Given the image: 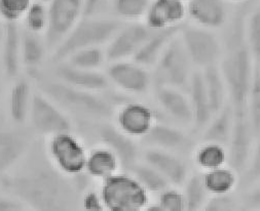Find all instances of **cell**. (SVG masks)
I'll return each mask as SVG.
<instances>
[{"label":"cell","mask_w":260,"mask_h":211,"mask_svg":"<svg viewBox=\"0 0 260 211\" xmlns=\"http://www.w3.org/2000/svg\"><path fill=\"white\" fill-rule=\"evenodd\" d=\"M4 192L35 210L59 211L77 206L79 190L74 177L61 173L47 152L31 149L25 157L0 178Z\"/></svg>","instance_id":"obj_1"},{"label":"cell","mask_w":260,"mask_h":211,"mask_svg":"<svg viewBox=\"0 0 260 211\" xmlns=\"http://www.w3.org/2000/svg\"><path fill=\"white\" fill-rule=\"evenodd\" d=\"M247 19L246 8H242L234 17L226 38V54L220 67L235 115L248 114L254 73V60L246 38Z\"/></svg>","instance_id":"obj_2"},{"label":"cell","mask_w":260,"mask_h":211,"mask_svg":"<svg viewBox=\"0 0 260 211\" xmlns=\"http://www.w3.org/2000/svg\"><path fill=\"white\" fill-rule=\"evenodd\" d=\"M30 74L35 79L40 92L66 113L94 121H105L114 115V105L107 97L99 93L73 88L55 77L42 75L38 70L31 71Z\"/></svg>","instance_id":"obj_3"},{"label":"cell","mask_w":260,"mask_h":211,"mask_svg":"<svg viewBox=\"0 0 260 211\" xmlns=\"http://www.w3.org/2000/svg\"><path fill=\"white\" fill-rule=\"evenodd\" d=\"M122 26L123 22L114 18L82 17L53 51V62H64L75 52L107 45Z\"/></svg>","instance_id":"obj_4"},{"label":"cell","mask_w":260,"mask_h":211,"mask_svg":"<svg viewBox=\"0 0 260 211\" xmlns=\"http://www.w3.org/2000/svg\"><path fill=\"white\" fill-rule=\"evenodd\" d=\"M100 196L110 211H140L149 205V193L129 173H117L102 181Z\"/></svg>","instance_id":"obj_5"},{"label":"cell","mask_w":260,"mask_h":211,"mask_svg":"<svg viewBox=\"0 0 260 211\" xmlns=\"http://www.w3.org/2000/svg\"><path fill=\"white\" fill-rule=\"evenodd\" d=\"M190 60L183 47L180 34L166 48L152 74L154 87H169L177 90H188L191 77Z\"/></svg>","instance_id":"obj_6"},{"label":"cell","mask_w":260,"mask_h":211,"mask_svg":"<svg viewBox=\"0 0 260 211\" xmlns=\"http://www.w3.org/2000/svg\"><path fill=\"white\" fill-rule=\"evenodd\" d=\"M88 153L72 132L50 137L47 145V155L51 162L71 178L84 173Z\"/></svg>","instance_id":"obj_7"},{"label":"cell","mask_w":260,"mask_h":211,"mask_svg":"<svg viewBox=\"0 0 260 211\" xmlns=\"http://www.w3.org/2000/svg\"><path fill=\"white\" fill-rule=\"evenodd\" d=\"M28 119L34 132L49 138L73 130L67 113L41 92L33 94Z\"/></svg>","instance_id":"obj_8"},{"label":"cell","mask_w":260,"mask_h":211,"mask_svg":"<svg viewBox=\"0 0 260 211\" xmlns=\"http://www.w3.org/2000/svg\"><path fill=\"white\" fill-rule=\"evenodd\" d=\"M84 0H51L49 24L45 40L49 51H54L83 16Z\"/></svg>","instance_id":"obj_9"},{"label":"cell","mask_w":260,"mask_h":211,"mask_svg":"<svg viewBox=\"0 0 260 211\" xmlns=\"http://www.w3.org/2000/svg\"><path fill=\"white\" fill-rule=\"evenodd\" d=\"M180 38L191 64L205 69L217 63L221 54L220 42L210 29L182 26Z\"/></svg>","instance_id":"obj_10"},{"label":"cell","mask_w":260,"mask_h":211,"mask_svg":"<svg viewBox=\"0 0 260 211\" xmlns=\"http://www.w3.org/2000/svg\"><path fill=\"white\" fill-rule=\"evenodd\" d=\"M154 31L145 23L134 22L122 26L107 44L105 51L107 61L111 63L133 59Z\"/></svg>","instance_id":"obj_11"},{"label":"cell","mask_w":260,"mask_h":211,"mask_svg":"<svg viewBox=\"0 0 260 211\" xmlns=\"http://www.w3.org/2000/svg\"><path fill=\"white\" fill-rule=\"evenodd\" d=\"M106 76L110 83L125 94L144 95L146 94L152 81V75L136 62L133 63L123 61L111 62L106 71Z\"/></svg>","instance_id":"obj_12"},{"label":"cell","mask_w":260,"mask_h":211,"mask_svg":"<svg viewBox=\"0 0 260 211\" xmlns=\"http://www.w3.org/2000/svg\"><path fill=\"white\" fill-rule=\"evenodd\" d=\"M96 135L101 145L110 149L117 157L121 171L129 173L139 163L140 150L134 138L118 130L115 125L101 123L96 129Z\"/></svg>","instance_id":"obj_13"},{"label":"cell","mask_w":260,"mask_h":211,"mask_svg":"<svg viewBox=\"0 0 260 211\" xmlns=\"http://www.w3.org/2000/svg\"><path fill=\"white\" fill-rule=\"evenodd\" d=\"M115 126L134 139H142L156 121V112L139 102L122 103L114 112Z\"/></svg>","instance_id":"obj_14"},{"label":"cell","mask_w":260,"mask_h":211,"mask_svg":"<svg viewBox=\"0 0 260 211\" xmlns=\"http://www.w3.org/2000/svg\"><path fill=\"white\" fill-rule=\"evenodd\" d=\"M254 137L255 134L249 115H235L234 129L228 146V165L237 174L243 173L249 164L253 151Z\"/></svg>","instance_id":"obj_15"},{"label":"cell","mask_w":260,"mask_h":211,"mask_svg":"<svg viewBox=\"0 0 260 211\" xmlns=\"http://www.w3.org/2000/svg\"><path fill=\"white\" fill-rule=\"evenodd\" d=\"M53 77L73 88L93 93H104L110 87L106 74L98 70L78 68L66 61L56 63Z\"/></svg>","instance_id":"obj_16"},{"label":"cell","mask_w":260,"mask_h":211,"mask_svg":"<svg viewBox=\"0 0 260 211\" xmlns=\"http://www.w3.org/2000/svg\"><path fill=\"white\" fill-rule=\"evenodd\" d=\"M32 147L30 135L21 130H0V178L25 157Z\"/></svg>","instance_id":"obj_17"},{"label":"cell","mask_w":260,"mask_h":211,"mask_svg":"<svg viewBox=\"0 0 260 211\" xmlns=\"http://www.w3.org/2000/svg\"><path fill=\"white\" fill-rule=\"evenodd\" d=\"M143 160L161 174L166 180L174 186H182L187 180V165L172 152L149 148L143 153Z\"/></svg>","instance_id":"obj_18"},{"label":"cell","mask_w":260,"mask_h":211,"mask_svg":"<svg viewBox=\"0 0 260 211\" xmlns=\"http://www.w3.org/2000/svg\"><path fill=\"white\" fill-rule=\"evenodd\" d=\"M186 15V3L182 0H151L144 23L152 30H161L181 25Z\"/></svg>","instance_id":"obj_19"},{"label":"cell","mask_w":260,"mask_h":211,"mask_svg":"<svg viewBox=\"0 0 260 211\" xmlns=\"http://www.w3.org/2000/svg\"><path fill=\"white\" fill-rule=\"evenodd\" d=\"M142 140L144 144L150 148H156L172 153H187L192 147V142L187 135L166 123L155 122Z\"/></svg>","instance_id":"obj_20"},{"label":"cell","mask_w":260,"mask_h":211,"mask_svg":"<svg viewBox=\"0 0 260 211\" xmlns=\"http://www.w3.org/2000/svg\"><path fill=\"white\" fill-rule=\"evenodd\" d=\"M186 12L198 26L208 29L222 27L229 15L226 0H189Z\"/></svg>","instance_id":"obj_21"},{"label":"cell","mask_w":260,"mask_h":211,"mask_svg":"<svg viewBox=\"0 0 260 211\" xmlns=\"http://www.w3.org/2000/svg\"><path fill=\"white\" fill-rule=\"evenodd\" d=\"M155 99L165 114L177 123L190 125L193 123L192 109L187 98L180 90L169 87H154Z\"/></svg>","instance_id":"obj_22"},{"label":"cell","mask_w":260,"mask_h":211,"mask_svg":"<svg viewBox=\"0 0 260 211\" xmlns=\"http://www.w3.org/2000/svg\"><path fill=\"white\" fill-rule=\"evenodd\" d=\"M187 91L193 115L192 124L194 125L197 132L203 131L214 117L211 103L205 88L203 72H192Z\"/></svg>","instance_id":"obj_23"},{"label":"cell","mask_w":260,"mask_h":211,"mask_svg":"<svg viewBox=\"0 0 260 211\" xmlns=\"http://www.w3.org/2000/svg\"><path fill=\"white\" fill-rule=\"evenodd\" d=\"M182 26L155 30L148 40L134 56L133 61L143 67H153L170 42L180 34Z\"/></svg>","instance_id":"obj_24"},{"label":"cell","mask_w":260,"mask_h":211,"mask_svg":"<svg viewBox=\"0 0 260 211\" xmlns=\"http://www.w3.org/2000/svg\"><path fill=\"white\" fill-rule=\"evenodd\" d=\"M21 32L22 31L16 22L5 24L4 40L2 45L3 67L5 74L11 79L17 78L22 65Z\"/></svg>","instance_id":"obj_25"},{"label":"cell","mask_w":260,"mask_h":211,"mask_svg":"<svg viewBox=\"0 0 260 211\" xmlns=\"http://www.w3.org/2000/svg\"><path fill=\"white\" fill-rule=\"evenodd\" d=\"M120 170V164L114 153L107 147L101 145L88 153L84 173L91 179L104 181Z\"/></svg>","instance_id":"obj_26"},{"label":"cell","mask_w":260,"mask_h":211,"mask_svg":"<svg viewBox=\"0 0 260 211\" xmlns=\"http://www.w3.org/2000/svg\"><path fill=\"white\" fill-rule=\"evenodd\" d=\"M234 110L229 103L217 114L214 115L210 123L206 126L202 136V142L215 143L228 148L234 129Z\"/></svg>","instance_id":"obj_27"},{"label":"cell","mask_w":260,"mask_h":211,"mask_svg":"<svg viewBox=\"0 0 260 211\" xmlns=\"http://www.w3.org/2000/svg\"><path fill=\"white\" fill-rule=\"evenodd\" d=\"M31 84L26 79H19L13 86L9 97V114L13 122L23 124L29 117L32 103Z\"/></svg>","instance_id":"obj_28"},{"label":"cell","mask_w":260,"mask_h":211,"mask_svg":"<svg viewBox=\"0 0 260 211\" xmlns=\"http://www.w3.org/2000/svg\"><path fill=\"white\" fill-rule=\"evenodd\" d=\"M48 47L45 38L40 34L30 32L26 29L21 32V57L22 65L28 70L34 71L41 65L45 60Z\"/></svg>","instance_id":"obj_29"},{"label":"cell","mask_w":260,"mask_h":211,"mask_svg":"<svg viewBox=\"0 0 260 211\" xmlns=\"http://www.w3.org/2000/svg\"><path fill=\"white\" fill-rule=\"evenodd\" d=\"M205 88L214 115L217 114L228 103V88L220 68L216 65L207 67L203 71Z\"/></svg>","instance_id":"obj_30"},{"label":"cell","mask_w":260,"mask_h":211,"mask_svg":"<svg viewBox=\"0 0 260 211\" xmlns=\"http://www.w3.org/2000/svg\"><path fill=\"white\" fill-rule=\"evenodd\" d=\"M205 187L211 195L231 194L238 183L237 173L230 166H221L202 175Z\"/></svg>","instance_id":"obj_31"},{"label":"cell","mask_w":260,"mask_h":211,"mask_svg":"<svg viewBox=\"0 0 260 211\" xmlns=\"http://www.w3.org/2000/svg\"><path fill=\"white\" fill-rule=\"evenodd\" d=\"M194 163L203 171H211L228 164V148L215 143L202 142L193 153Z\"/></svg>","instance_id":"obj_32"},{"label":"cell","mask_w":260,"mask_h":211,"mask_svg":"<svg viewBox=\"0 0 260 211\" xmlns=\"http://www.w3.org/2000/svg\"><path fill=\"white\" fill-rule=\"evenodd\" d=\"M135 179L142 185V187L150 193H160L171 185L166 178L159 174L155 168L144 162L143 164L137 163L132 171L129 172Z\"/></svg>","instance_id":"obj_33"},{"label":"cell","mask_w":260,"mask_h":211,"mask_svg":"<svg viewBox=\"0 0 260 211\" xmlns=\"http://www.w3.org/2000/svg\"><path fill=\"white\" fill-rule=\"evenodd\" d=\"M151 0H112L111 9L120 21H138L145 17Z\"/></svg>","instance_id":"obj_34"},{"label":"cell","mask_w":260,"mask_h":211,"mask_svg":"<svg viewBox=\"0 0 260 211\" xmlns=\"http://www.w3.org/2000/svg\"><path fill=\"white\" fill-rule=\"evenodd\" d=\"M183 191L186 210L197 211L205 207L208 201L209 192L207 191L203 178L200 175L190 177L185 182Z\"/></svg>","instance_id":"obj_35"},{"label":"cell","mask_w":260,"mask_h":211,"mask_svg":"<svg viewBox=\"0 0 260 211\" xmlns=\"http://www.w3.org/2000/svg\"><path fill=\"white\" fill-rule=\"evenodd\" d=\"M248 115L255 137H260V65L254 63L252 86L248 99Z\"/></svg>","instance_id":"obj_36"},{"label":"cell","mask_w":260,"mask_h":211,"mask_svg":"<svg viewBox=\"0 0 260 211\" xmlns=\"http://www.w3.org/2000/svg\"><path fill=\"white\" fill-rule=\"evenodd\" d=\"M105 60H107L105 51H103L101 47H95L75 52L66 62L78 68L98 70L104 64Z\"/></svg>","instance_id":"obj_37"},{"label":"cell","mask_w":260,"mask_h":211,"mask_svg":"<svg viewBox=\"0 0 260 211\" xmlns=\"http://www.w3.org/2000/svg\"><path fill=\"white\" fill-rule=\"evenodd\" d=\"M23 20L26 30L37 34L45 33L49 24V11L45 3L40 0L32 3Z\"/></svg>","instance_id":"obj_38"},{"label":"cell","mask_w":260,"mask_h":211,"mask_svg":"<svg viewBox=\"0 0 260 211\" xmlns=\"http://www.w3.org/2000/svg\"><path fill=\"white\" fill-rule=\"evenodd\" d=\"M246 38L254 63L260 65V9L248 16Z\"/></svg>","instance_id":"obj_39"},{"label":"cell","mask_w":260,"mask_h":211,"mask_svg":"<svg viewBox=\"0 0 260 211\" xmlns=\"http://www.w3.org/2000/svg\"><path fill=\"white\" fill-rule=\"evenodd\" d=\"M32 4V0H0V19L6 23L18 22Z\"/></svg>","instance_id":"obj_40"},{"label":"cell","mask_w":260,"mask_h":211,"mask_svg":"<svg viewBox=\"0 0 260 211\" xmlns=\"http://www.w3.org/2000/svg\"><path fill=\"white\" fill-rule=\"evenodd\" d=\"M162 211H184L186 210V204L183 192L177 189L167 188L159 193L157 202Z\"/></svg>","instance_id":"obj_41"},{"label":"cell","mask_w":260,"mask_h":211,"mask_svg":"<svg viewBox=\"0 0 260 211\" xmlns=\"http://www.w3.org/2000/svg\"><path fill=\"white\" fill-rule=\"evenodd\" d=\"M237 208L238 204L231 194L212 195L204 207L206 211H232Z\"/></svg>","instance_id":"obj_42"},{"label":"cell","mask_w":260,"mask_h":211,"mask_svg":"<svg viewBox=\"0 0 260 211\" xmlns=\"http://www.w3.org/2000/svg\"><path fill=\"white\" fill-rule=\"evenodd\" d=\"M246 180L250 184L260 181V137L255 149L252 151V155L247 166Z\"/></svg>","instance_id":"obj_43"},{"label":"cell","mask_w":260,"mask_h":211,"mask_svg":"<svg viewBox=\"0 0 260 211\" xmlns=\"http://www.w3.org/2000/svg\"><path fill=\"white\" fill-rule=\"evenodd\" d=\"M111 3L112 0H84L82 17H100L111 6Z\"/></svg>","instance_id":"obj_44"},{"label":"cell","mask_w":260,"mask_h":211,"mask_svg":"<svg viewBox=\"0 0 260 211\" xmlns=\"http://www.w3.org/2000/svg\"><path fill=\"white\" fill-rule=\"evenodd\" d=\"M82 208L89 211H100L105 209L104 204L102 202L100 193H96L94 191L84 192L81 200H80Z\"/></svg>","instance_id":"obj_45"},{"label":"cell","mask_w":260,"mask_h":211,"mask_svg":"<svg viewBox=\"0 0 260 211\" xmlns=\"http://www.w3.org/2000/svg\"><path fill=\"white\" fill-rule=\"evenodd\" d=\"M24 207L25 206L15 198L9 195H0V211H18L23 210Z\"/></svg>","instance_id":"obj_46"},{"label":"cell","mask_w":260,"mask_h":211,"mask_svg":"<svg viewBox=\"0 0 260 211\" xmlns=\"http://www.w3.org/2000/svg\"><path fill=\"white\" fill-rule=\"evenodd\" d=\"M245 204L250 209H260V186L247 195Z\"/></svg>","instance_id":"obj_47"},{"label":"cell","mask_w":260,"mask_h":211,"mask_svg":"<svg viewBox=\"0 0 260 211\" xmlns=\"http://www.w3.org/2000/svg\"><path fill=\"white\" fill-rule=\"evenodd\" d=\"M147 210H150V211H162V209H161V207H160V205L158 204V203H156V204H152V205H148L147 206V208H146Z\"/></svg>","instance_id":"obj_48"},{"label":"cell","mask_w":260,"mask_h":211,"mask_svg":"<svg viewBox=\"0 0 260 211\" xmlns=\"http://www.w3.org/2000/svg\"><path fill=\"white\" fill-rule=\"evenodd\" d=\"M4 33H5V25L0 23V50H2V45L4 40Z\"/></svg>","instance_id":"obj_49"},{"label":"cell","mask_w":260,"mask_h":211,"mask_svg":"<svg viewBox=\"0 0 260 211\" xmlns=\"http://www.w3.org/2000/svg\"><path fill=\"white\" fill-rule=\"evenodd\" d=\"M2 93H3V81H2V78H0V96H2Z\"/></svg>","instance_id":"obj_50"},{"label":"cell","mask_w":260,"mask_h":211,"mask_svg":"<svg viewBox=\"0 0 260 211\" xmlns=\"http://www.w3.org/2000/svg\"><path fill=\"white\" fill-rule=\"evenodd\" d=\"M226 2H233V3H239V2H245V0H226Z\"/></svg>","instance_id":"obj_51"},{"label":"cell","mask_w":260,"mask_h":211,"mask_svg":"<svg viewBox=\"0 0 260 211\" xmlns=\"http://www.w3.org/2000/svg\"><path fill=\"white\" fill-rule=\"evenodd\" d=\"M40 2H42V3H45V4H46V3H50L51 0H40Z\"/></svg>","instance_id":"obj_52"},{"label":"cell","mask_w":260,"mask_h":211,"mask_svg":"<svg viewBox=\"0 0 260 211\" xmlns=\"http://www.w3.org/2000/svg\"><path fill=\"white\" fill-rule=\"evenodd\" d=\"M182 2H184V3H187V2H189V0H182Z\"/></svg>","instance_id":"obj_53"}]
</instances>
